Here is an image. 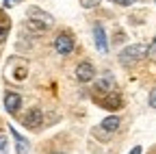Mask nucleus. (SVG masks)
Segmentation results:
<instances>
[{
	"mask_svg": "<svg viewBox=\"0 0 156 154\" xmlns=\"http://www.w3.org/2000/svg\"><path fill=\"white\" fill-rule=\"evenodd\" d=\"M147 52H150L147 46L136 44V46H128V48H124V50L119 52V59H122V63H130V61H136V59H143Z\"/></svg>",
	"mask_w": 156,
	"mask_h": 154,
	"instance_id": "obj_1",
	"label": "nucleus"
},
{
	"mask_svg": "<svg viewBox=\"0 0 156 154\" xmlns=\"http://www.w3.org/2000/svg\"><path fill=\"white\" fill-rule=\"evenodd\" d=\"M54 50H56L58 54H69V52L74 50V37L67 35V33H61V35L54 39Z\"/></svg>",
	"mask_w": 156,
	"mask_h": 154,
	"instance_id": "obj_2",
	"label": "nucleus"
},
{
	"mask_svg": "<svg viewBox=\"0 0 156 154\" xmlns=\"http://www.w3.org/2000/svg\"><path fill=\"white\" fill-rule=\"evenodd\" d=\"M44 122V113L39 109H30L26 115H24V126L26 128H39Z\"/></svg>",
	"mask_w": 156,
	"mask_h": 154,
	"instance_id": "obj_3",
	"label": "nucleus"
},
{
	"mask_svg": "<svg viewBox=\"0 0 156 154\" xmlns=\"http://www.w3.org/2000/svg\"><path fill=\"white\" fill-rule=\"evenodd\" d=\"M93 39H95V48L100 50V52H106V50H108L106 33H104V26H102V24H95V26H93Z\"/></svg>",
	"mask_w": 156,
	"mask_h": 154,
	"instance_id": "obj_4",
	"label": "nucleus"
},
{
	"mask_svg": "<svg viewBox=\"0 0 156 154\" xmlns=\"http://www.w3.org/2000/svg\"><path fill=\"white\" fill-rule=\"evenodd\" d=\"M93 76H95V70H93L91 63H78V67H76V78L80 81V83H89Z\"/></svg>",
	"mask_w": 156,
	"mask_h": 154,
	"instance_id": "obj_5",
	"label": "nucleus"
},
{
	"mask_svg": "<svg viewBox=\"0 0 156 154\" xmlns=\"http://www.w3.org/2000/svg\"><path fill=\"white\" fill-rule=\"evenodd\" d=\"M20 106H22V98H20V93L9 91V93L5 95V109H7L9 113H15V111H20Z\"/></svg>",
	"mask_w": 156,
	"mask_h": 154,
	"instance_id": "obj_6",
	"label": "nucleus"
},
{
	"mask_svg": "<svg viewBox=\"0 0 156 154\" xmlns=\"http://www.w3.org/2000/svg\"><path fill=\"white\" fill-rule=\"evenodd\" d=\"M28 20H37V22H44V24H52V15L44 13L41 9H37V7H30L28 9Z\"/></svg>",
	"mask_w": 156,
	"mask_h": 154,
	"instance_id": "obj_7",
	"label": "nucleus"
},
{
	"mask_svg": "<svg viewBox=\"0 0 156 154\" xmlns=\"http://www.w3.org/2000/svg\"><path fill=\"white\" fill-rule=\"evenodd\" d=\"M11 134H13V139H15V150H17V154H26V152H28V141H26L15 128H11Z\"/></svg>",
	"mask_w": 156,
	"mask_h": 154,
	"instance_id": "obj_8",
	"label": "nucleus"
},
{
	"mask_svg": "<svg viewBox=\"0 0 156 154\" xmlns=\"http://www.w3.org/2000/svg\"><path fill=\"white\" fill-rule=\"evenodd\" d=\"M113 85H115L113 74H111V72H106L102 78L98 81V85H95V87H98V91H111V89H113Z\"/></svg>",
	"mask_w": 156,
	"mask_h": 154,
	"instance_id": "obj_9",
	"label": "nucleus"
},
{
	"mask_svg": "<svg viewBox=\"0 0 156 154\" xmlns=\"http://www.w3.org/2000/svg\"><path fill=\"white\" fill-rule=\"evenodd\" d=\"M100 128H102V130H106V132H115L117 128H119V117H115V115H111V117L102 120Z\"/></svg>",
	"mask_w": 156,
	"mask_h": 154,
	"instance_id": "obj_10",
	"label": "nucleus"
},
{
	"mask_svg": "<svg viewBox=\"0 0 156 154\" xmlns=\"http://www.w3.org/2000/svg\"><path fill=\"white\" fill-rule=\"evenodd\" d=\"M104 109H119L122 106V98L117 93H108V98H104L102 102H100Z\"/></svg>",
	"mask_w": 156,
	"mask_h": 154,
	"instance_id": "obj_11",
	"label": "nucleus"
},
{
	"mask_svg": "<svg viewBox=\"0 0 156 154\" xmlns=\"http://www.w3.org/2000/svg\"><path fill=\"white\" fill-rule=\"evenodd\" d=\"M30 30H35V33H46L50 26L48 24H44V22H37V20H28V24H26Z\"/></svg>",
	"mask_w": 156,
	"mask_h": 154,
	"instance_id": "obj_12",
	"label": "nucleus"
},
{
	"mask_svg": "<svg viewBox=\"0 0 156 154\" xmlns=\"http://www.w3.org/2000/svg\"><path fill=\"white\" fill-rule=\"evenodd\" d=\"M7 33H9V24L7 22H0V41H5Z\"/></svg>",
	"mask_w": 156,
	"mask_h": 154,
	"instance_id": "obj_13",
	"label": "nucleus"
},
{
	"mask_svg": "<svg viewBox=\"0 0 156 154\" xmlns=\"http://www.w3.org/2000/svg\"><path fill=\"white\" fill-rule=\"evenodd\" d=\"M80 2H83V7H85V9H93V7L100 5V0H80Z\"/></svg>",
	"mask_w": 156,
	"mask_h": 154,
	"instance_id": "obj_14",
	"label": "nucleus"
},
{
	"mask_svg": "<svg viewBox=\"0 0 156 154\" xmlns=\"http://www.w3.org/2000/svg\"><path fill=\"white\" fill-rule=\"evenodd\" d=\"M7 150H9V145H7V137H5V134H0V154H7Z\"/></svg>",
	"mask_w": 156,
	"mask_h": 154,
	"instance_id": "obj_15",
	"label": "nucleus"
},
{
	"mask_svg": "<svg viewBox=\"0 0 156 154\" xmlns=\"http://www.w3.org/2000/svg\"><path fill=\"white\" fill-rule=\"evenodd\" d=\"M24 76H26V70H24V67H20V70L15 72V78H17V81H22Z\"/></svg>",
	"mask_w": 156,
	"mask_h": 154,
	"instance_id": "obj_16",
	"label": "nucleus"
},
{
	"mask_svg": "<svg viewBox=\"0 0 156 154\" xmlns=\"http://www.w3.org/2000/svg\"><path fill=\"white\" fill-rule=\"evenodd\" d=\"M150 106H152V109H156V89L150 93Z\"/></svg>",
	"mask_w": 156,
	"mask_h": 154,
	"instance_id": "obj_17",
	"label": "nucleus"
},
{
	"mask_svg": "<svg viewBox=\"0 0 156 154\" xmlns=\"http://www.w3.org/2000/svg\"><path fill=\"white\" fill-rule=\"evenodd\" d=\"M115 2H117V5H122V7H128V5L134 2V0H115Z\"/></svg>",
	"mask_w": 156,
	"mask_h": 154,
	"instance_id": "obj_18",
	"label": "nucleus"
},
{
	"mask_svg": "<svg viewBox=\"0 0 156 154\" xmlns=\"http://www.w3.org/2000/svg\"><path fill=\"white\" fill-rule=\"evenodd\" d=\"M147 54L156 56V37H154V41H152V48H150V52H147Z\"/></svg>",
	"mask_w": 156,
	"mask_h": 154,
	"instance_id": "obj_19",
	"label": "nucleus"
},
{
	"mask_svg": "<svg viewBox=\"0 0 156 154\" xmlns=\"http://www.w3.org/2000/svg\"><path fill=\"white\" fill-rule=\"evenodd\" d=\"M141 152H143V150H141V145H134V148H132L128 154H141Z\"/></svg>",
	"mask_w": 156,
	"mask_h": 154,
	"instance_id": "obj_20",
	"label": "nucleus"
},
{
	"mask_svg": "<svg viewBox=\"0 0 156 154\" xmlns=\"http://www.w3.org/2000/svg\"><path fill=\"white\" fill-rule=\"evenodd\" d=\"M15 2H20V0H5V7H13Z\"/></svg>",
	"mask_w": 156,
	"mask_h": 154,
	"instance_id": "obj_21",
	"label": "nucleus"
},
{
	"mask_svg": "<svg viewBox=\"0 0 156 154\" xmlns=\"http://www.w3.org/2000/svg\"><path fill=\"white\" fill-rule=\"evenodd\" d=\"M113 2H115V0H113Z\"/></svg>",
	"mask_w": 156,
	"mask_h": 154,
	"instance_id": "obj_22",
	"label": "nucleus"
},
{
	"mask_svg": "<svg viewBox=\"0 0 156 154\" xmlns=\"http://www.w3.org/2000/svg\"><path fill=\"white\" fill-rule=\"evenodd\" d=\"M154 2H156V0H154Z\"/></svg>",
	"mask_w": 156,
	"mask_h": 154,
	"instance_id": "obj_23",
	"label": "nucleus"
}]
</instances>
